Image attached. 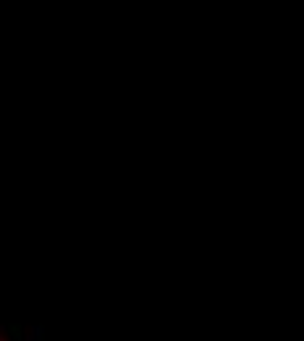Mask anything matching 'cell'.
I'll return each instance as SVG.
<instances>
[{
	"instance_id": "1",
	"label": "cell",
	"mask_w": 304,
	"mask_h": 341,
	"mask_svg": "<svg viewBox=\"0 0 304 341\" xmlns=\"http://www.w3.org/2000/svg\"><path fill=\"white\" fill-rule=\"evenodd\" d=\"M11 339H13V341H24V336H21V328H19L16 323L11 325Z\"/></svg>"
},
{
	"instance_id": "2",
	"label": "cell",
	"mask_w": 304,
	"mask_h": 341,
	"mask_svg": "<svg viewBox=\"0 0 304 341\" xmlns=\"http://www.w3.org/2000/svg\"><path fill=\"white\" fill-rule=\"evenodd\" d=\"M34 341H42V328H40V325L34 328Z\"/></svg>"
}]
</instances>
